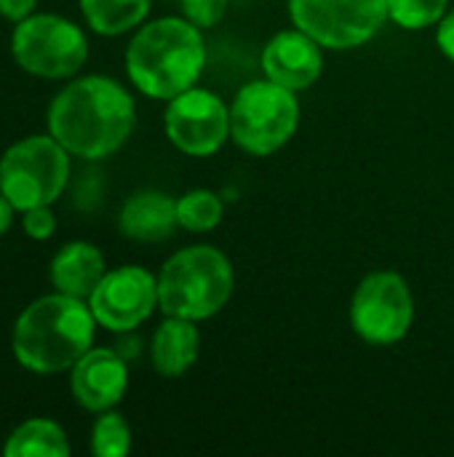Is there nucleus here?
<instances>
[{"label":"nucleus","mask_w":454,"mask_h":457,"mask_svg":"<svg viewBox=\"0 0 454 457\" xmlns=\"http://www.w3.org/2000/svg\"><path fill=\"white\" fill-rule=\"evenodd\" d=\"M45 123L70 155L99 161L126 145L136 123V104L118 80L83 75L51 99Z\"/></svg>","instance_id":"nucleus-1"},{"label":"nucleus","mask_w":454,"mask_h":457,"mask_svg":"<svg viewBox=\"0 0 454 457\" xmlns=\"http://www.w3.org/2000/svg\"><path fill=\"white\" fill-rule=\"evenodd\" d=\"M96 319L88 300L62 292L29 303L13 324V356L35 375L70 372L72 364L94 348Z\"/></svg>","instance_id":"nucleus-2"},{"label":"nucleus","mask_w":454,"mask_h":457,"mask_svg":"<svg viewBox=\"0 0 454 457\" xmlns=\"http://www.w3.org/2000/svg\"><path fill=\"white\" fill-rule=\"evenodd\" d=\"M206 67L201 27L179 16L144 24L126 48V72L136 91L150 99H174L193 88Z\"/></svg>","instance_id":"nucleus-3"},{"label":"nucleus","mask_w":454,"mask_h":457,"mask_svg":"<svg viewBox=\"0 0 454 457\" xmlns=\"http://www.w3.org/2000/svg\"><path fill=\"white\" fill-rule=\"evenodd\" d=\"M233 284V265L219 249L187 246L171 254L158 273V308L198 324L227 305Z\"/></svg>","instance_id":"nucleus-4"},{"label":"nucleus","mask_w":454,"mask_h":457,"mask_svg":"<svg viewBox=\"0 0 454 457\" xmlns=\"http://www.w3.org/2000/svg\"><path fill=\"white\" fill-rule=\"evenodd\" d=\"M70 182V153L51 137L35 134L0 155V193L16 212L51 206Z\"/></svg>","instance_id":"nucleus-5"},{"label":"nucleus","mask_w":454,"mask_h":457,"mask_svg":"<svg viewBox=\"0 0 454 457\" xmlns=\"http://www.w3.org/2000/svg\"><path fill=\"white\" fill-rule=\"evenodd\" d=\"M300 126V102L292 88L265 80L246 83L230 104V139L249 155L281 150Z\"/></svg>","instance_id":"nucleus-6"},{"label":"nucleus","mask_w":454,"mask_h":457,"mask_svg":"<svg viewBox=\"0 0 454 457\" xmlns=\"http://www.w3.org/2000/svg\"><path fill=\"white\" fill-rule=\"evenodd\" d=\"M13 62L35 78L64 80L80 72L88 59L86 32L56 13H32L16 21L11 35Z\"/></svg>","instance_id":"nucleus-7"},{"label":"nucleus","mask_w":454,"mask_h":457,"mask_svg":"<svg viewBox=\"0 0 454 457\" xmlns=\"http://www.w3.org/2000/svg\"><path fill=\"white\" fill-rule=\"evenodd\" d=\"M415 321V300L404 276L393 270L369 273L353 292L351 327L369 345L404 340Z\"/></svg>","instance_id":"nucleus-8"},{"label":"nucleus","mask_w":454,"mask_h":457,"mask_svg":"<svg viewBox=\"0 0 454 457\" xmlns=\"http://www.w3.org/2000/svg\"><path fill=\"white\" fill-rule=\"evenodd\" d=\"M289 16L324 48L345 51L369 43L388 19V0H289Z\"/></svg>","instance_id":"nucleus-9"},{"label":"nucleus","mask_w":454,"mask_h":457,"mask_svg":"<svg viewBox=\"0 0 454 457\" xmlns=\"http://www.w3.org/2000/svg\"><path fill=\"white\" fill-rule=\"evenodd\" d=\"M163 126L177 150L209 158L230 139V107L217 94L193 86L169 99Z\"/></svg>","instance_id":"nucleus-10"},{"label":"nucleus","mask_w":454,"mask_h":457,"mask_svg":"<svg viewBox=\"0 0 454 457\" xmlns=\"http://www.w3.org/2000/svg\"><path fill=\"white\" fill-rule=\"evenodd\" d=\"M88 308L102 329L126 335L144 324L158 308V276L139 265L107 270L91 292Z\"/></svg>","instance_id":"nucleus-11"},{"label":"nucleus","mask_w":454,"mask_h":457,"mask_svg":"<svg viewBox=\"0 0 454 457\" xmlns=\"http://www.w3.org/2000/svg\"><path fill=\"white\" fill-rule=\"evenodd\" d=\"M128 388L126 359L112 348H88L70 370L72 399L88 412L115 410Z\"/></svg>","instance_id":"nucleus-12"},{"label":"nucleus","mask_w":454,"mask_h":457,"mask_svg":"<svg viewBox=\"0 0 454 457\" xmlns=\"http://www.w3.org/2000/svg\"><path fill=\"white\" fill-rule=\"evenodd\" d=\"M321 48L324 46L318 40H313L308 32H302L297 27L294 29H281L262 48L265 78H270L273 83H278L284 88H292V91L310 88L324 72Z\"/></svg>","instance_id":"nucleus-13"},{"label":"nucleus","mask_w":454,"mask_h":457,"mask_svg":"<svg viewBox=\"0 0 454 457\" xmlns=\"http://www.w3.org/2000/svg\"><path fill=\"white\" fill-rule=\"evenodd\" d=\"M177 228V198L161 190H139L128 195L118 214V230L139 244L166 241Z\"/></svg>","instance_id":"nucleus-14"},{"label":"nucleus","mask_w":454,"mask_h":457,"mask_svg":"<svg viewBox=\"0 0 454 457\" xmlns=\"http://www.w3.org/2000/svg\"><path fill=\"white\" fill-rule=\"evenodd\" d=\"M104 273H107L104 254L88 241L64 244L48 265L51 287L62 295L80 297V300L91 297V292L96 289Z\"/></svg>","instance_id":"nucleus-15"},{"label":"nucleus","mask_w":454,"mask_h":457,"mask_svg":"<svg viewBox=\"0 0 454 457\" xmlns=\"http://www.w3.org/2000/svg\"><path fill=\"white\" fill-rule=\"evenodd\" d=\"M201 335L195 321L166 316V321L153 335L150 359L161 378H182L198 359Z\"/></svg>","instance_id":"nucleus-16"},{"label":"nucleus","mask_w":454,"mask_h":457,"mask_svg":"<svg viewBox=\"0 0 454 457\" xmlns=\"http://www.w3.org/2000/svg\"><path fill=\"white\" fill-rule=\"evenodd\" d=\"M5 457H67L70 442L59 423L48 418H29L19 423L3 445Z\"/></svg>","instance_id":"nucleus-17"},{"label":"nucleus","mask_w":454,"mask_h":457,"mask_svg":"<svg viewBox=\"0 0 454 457\" xmlns=\"http://www.w3.org/2000/svg\"><path fill=\"white\" fill-rule=\"evenodd\" d=\"M153 0H80L86 24L104 37L123 35L139 27Z\"/></svg>","instance_id":"nucleus-18"},{"label":"nucleus","mask_w":454,"mask_h":457,"mask_svg":"<svg viewBox=\"0 0 454 457\" xmlns=\"http://www.w3.org/2000/svg\"><path fill=\"white\" fill-rule=\"evenodd\" d=\"M222 198L211 190H190L177 198L179 228L190 233H209L222 222Z\"/></svg>","instance_id":"nucleus-19"},{"label":"nucleus","mask_w":454,"mask_h":457,"mask_svg":"<svg viewBox=\"0 0 454 457\" xmlns=\"http://www.w3.org/2000/svg\"><path fill=\"white\" fill-rule=\"evenodd\" d=\"M131 450V426L115 410L99 412L91 428V453L96 457H126Z\"/></svg>","instance_id":"nucleus-20"},{"label":"nucleus","mask_w":454,"mask_h":457,"mask_svg":"<svg viewBox=\"0 0 454 457\" xmlns=\"http://www.w3.org/2000/svg\"><path fill=\"white\" fill-rule=\"evenodd\" d=\"M450 0H388V19L404 29H425L444 19Z\"/></svg>","instance_id":"nucleus-21"},{"label":"nucleus","mask_w":454,"mask_h":457,"mask_svg":"<svg viewBox=\"0 0 454 457\" xmlns=\"http://www.w3.org/2000/svg\"><path fill=\"white\" fill-rule=\"evenodd\" d=\"M182 13L201 29L217 27L227 13V0H182Z\"/></svg>","instance_id":"nucleus-22"},{"label":"nucleus","mask_w":454,"mask_h":457,"mask_svg":"<svg viewBox=\"0 0 454 457\" xmlns=\"http://www.w3.org/2000/svg\"><path fill=\"white\" fill-rule=\"evenodd\" d=\"M21 228L29 238L35 241H48L56 230V217L51 212V206H35V209H27L24 217H21Z\"/></svg>","instance_id":"nucleus-23"},{"label":"nucleus","mask_w":454,"mask_h":457,"mask_svg":"<svg viewBox=\"0 0 454 457\" xmlns=\"http://www.w3.org/2000/svg\"><path fill=\"white\" fill-rule=\"evenodd\" d=\"M436 43L442 48V54L447 59L454 62V8L450 13H444V19L439 21V29H436Z\"/></svg>","instance_id":"nucleus-24"},{"label":"nucleus","mask_w":454,"mask_h":457,"mask_svg":"<svg viewBox=\"0 0 454 457\" xmlns=\"http://www.w3.org/2000/svg\"><path fill=\"white\" fill-rule=\"evenodd\" d=\"M37 0H0V16L8 21H21L35 13Z\"/></svg>","instance_id":"nucleus-25"},{"label":"nucleus","mask_w":454,"mask_h":457,"mask_svg":"<svg viewBox=\"0 0 454 457\" xmlns=\"http://www.w3.org/2000/svg\"><path fill=\"white\" fill-rule=\"evenodd\" d=\"M13 212H16V209H13V206L8 204V198L0 193V236L11 228V222H13Z\"/></svg>","instance_id":"nucleus-26"}]
</instances>
